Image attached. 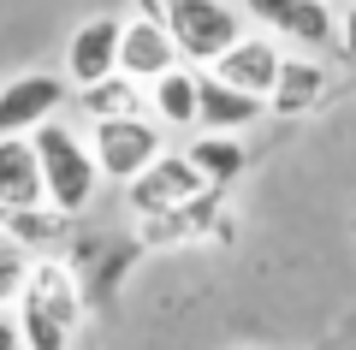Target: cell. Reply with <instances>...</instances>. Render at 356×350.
<instances>
[{
  "label": "cell",
  "instance_id": "cell-21",
  "mask_svg": "<svg viewBox=\"0 0 356 350\" xmlns=\"http://www.w3.org/2000/svg\"><path fill=\"white\" fill-rule=\"evenodd\" d=\"M0 238H6V220H0Z\"/></svg>",
  "mask_w": 356,
  "mask_h": 350
},
{
  "label": "cell",
  "instance_id": "cell-15",
  "mask_svg": "<svg viewBox=\"0 0 356 350\" xmlns=\"http://www.w3.org/2000/svg\"><path fill=\"white\" fill-rule=\"evenodd\" d=\"M184 154L196 161V173H202L214 190H226L232 178H243V173H250V149H243V143L232 137V131H202V137H196Z\"/></svg>",
  "mask_w": 356,
  "mask_h": 350
},
{
  "label": "cell",
  "instance_id": "cell-13",
  "mask_svg": "<svg viewBox=\"0 0 356 350\" xmlns=\"http://www.w3.org/2000/svg\"><path fill=\"white\" fill-rule=\"evenodd\" d=\"M149 107L161 125L184 131V125H202V72L191 65H172L161 83H149Z\"/></svg>",
  "mask_w": 356,
  "mask_h": 350
},
{
  "label": "cell",
  "instance_id": "cell-8",
  "mask_svg": "<svg viewBox=\"0 0 356 350\" xmlns=\"http://www.w3.org/2000/svg\"><path fill=\"white\" fill-rule=\"evenodd\" d=\"M119 42H125V18L119 13H102V18H83L65 42V77L77 89L102 83V77L119 72Z\"/></svg>",
  "mask_w": 356,
  "mask_h": 350
},
{
  "label": "cell",
  "instance_id": "cell-19",
  "mask_svg": "<svg viewBox=\"0 0 356 350\" xmlns=\"http://www.w3.org/2000/svg\"><path fill=\"white\" fill-rule=\"evenodd\" d=\"M339 54L356 65V0H344V6H339Z\"/></svg>",
  "mask_w": 356,
  "mask_h": 350
},
{
  "label": "cell",
  "instance_id": "cell-10",
  "mask_svg": "<svg viewBox=\"0 0 356 350\" xmlns=\"http://www.w3.org/2000/svg\"><path fill=\"white\" fill-rule=\"evenodd\" d=\"M208 72L267 101V95H273V83H280V72H285V54H280V42H273V36H238L214 65H208Z\"/></svg>",
  "mask_w": 356,
  "mask_h": 350
},
{
  "label": "cell",
  "instance_id": "cell-3",
  "mask_svg": "<svg viewBox=\"0 0 356 350\" xmlns=\"http://www.w3.org/2000/svg\"><path fill=\"white\" fill-rule=\"evenodd\" d=\"M243 18H250V13L232 6V0H166V30H172L178 54H184V65H202V72L238 36H250Z\"/></svg>",
  "mask_w": 356,
  "mask_h": 350
},
{
  "label": "cell",
  "instance_id": "cell-5",
  "mask_svg": "<svg viewBox=\"0 0 356 350\" xmlns=\"http://www.w3.org/2000/svg\"><path fill=\"white\" fill-rule=\"evenodd\" d=\"M131 208L143 214V220H154V214H178V208H191L196 196H208V178L196 173V161L191 154H161V161L149 166V173H137L131 178Z\"/></svg>",
  "mask_w": 356,
  "mask_h": 350
},
{
  "label": "cell",
  "instance_id": "cell-7",
  "mask_svg": "<svg viewBox=\"0 0 356 350\" xmlns=\"http://www.w3.org/2000/svg\"><path fill=\"white\" fill-rule=\"evenodd\" d=\"M60 107H65V77H54V72L13 77L0 89V137H36Z\"/></svg>",
  "mask_w": 356,
  "mask_h": 350
},
{
  "label": "cell",
  "instance_id": "cell-9",
  "mask_svg": "<svg viewBox=\"0 0 356 350\" xmlns=\"http://www.w3.org/2000/svg\"><path fill=\"white\" fill-rule=\"evenodd\" d=\"M172 65H184V54H178L172 30H166V18L143 13V18H125V42H119V72L137 77V83H161Z\"/></svg>",
  "mask_w": 356,
  "mask_h": 350
},
{
  "label": "cell",
  "instance_id": "cell-20",
  "mask_svg": "<svg viewBox=\"0 0 356 350\" xmlns=\"http://www.w3.org/2000/svg\"><path fill=\"white\" fill-rule=\"evenodd\" d=\"M0 350H30L24 333H18V315H6V309H0Z\"/></svg>",
  "mask_w": 356,
  "mask_h": 350
},
{
  "label": "cell",
  "instance_id": "cell-1",
  "mask_svg": "<svg viewBox=\"0 0 356 350\" xmlns=\"http://www.w3.org/2000/svg\"><path fill=\"white\" fill-rule=\"evenodd\" d=\"M77 321H83V291H77L72 267L42 255L30 262L24 285H18V333L30 350H72Z\"/></svg>",
  "mask_w": 356,
  "mask_h": 350
},
{
  "label": "cell",
  "instance_id": "cell-14",
  "mask_svg": "<svg viewBox=\"0 0 356 350\" xmlns=\"http://www.w3.org/2000/svg\"><path fill=\"white\" fill-rule=\"evenodd\" d=\"M321 95H327V65L321 60H291V54H285V72H280V83H273V95H267V113L297 119V113H309Z\"/></svg>",
  "mask_w": 356,
  "mask_h": 350
},
{
  "label": "cell",
  "instance_id": "cell-11",
  "mask_svg": "<svg viewBox=\"0 0 356 350\" xmlns=\"http://www.w3.org/2000/svg\"><path fill=\"white\" fill-rule=\"evenodd\" d=\"M36 202H48V178H42L36 137H0V214L36 208Z\"/></svg>",
  "mask_w": 356,
  "mask_h": 350
},
{
  "label": "cell",
  "instance_id": "cell-17",
  "mask_svg": "<svg viewBox=\"0 0 356 350\" xmlns=\"http://www.w3.org/2000/svg\"><path fill=\"white\" fill-rule=\"evenodd\" d=\"M77 107H83L89 119H125V113H143V83L125 77V72H113V77H102V83L77 89Z\"/></svg>",
  "mask_w": 356,
  "mask_h": 350
},
{
  "label": "cell",
  "instance_id": "cell-16",
  "mask_svg": "<svg viewBox=\"0 0 356 350\" xmlns=\"http://www.w3.org/2000/svg\"><path fill=\"white\" fill-rule=\"evenodd\" d=\"M0 220H6V238L18 250H54L65 238V220L72 214L54 208V202H36V208H13V214H0Z\"/></svg>",
  "mask_w": 356,
  "mask_h": 350
},
{
  "label": "cell",
  "instance_id": "cell-6",
  "mask_svg": "<svg viewBox=\"0 0 356 350\" xmlns=\"http://www.w3.org/2000/svg\"><path fill=\"white\" fill-rule=\"evenodd\" d=\"M243 13L280 42H297V48H327L339 42V6L327 0H243Z\"/></svg>",
  "mask_w": 356,
  "mask_h": 350
},
{
  "label": "cell",
  "instance_id": "cell-4",
  "mask_svg": "<svg viewBox=\"0 0 356 350\" xmlns=\"http://www.w3.org/2000/svg\"><path fill=\"white\" fill-rule=\"evenodd\" d=\"M89 149H95V161H102V178L131 184L137 173H149V166L166 154V143H161V125H154L149 113H125V119H95Z\"/></svg>",
  "mask_w": 356,
  "mask_h": 350
},
{
  "label": "cell",
  "instance_id": "cell-18",
  "mask_svg": "<svg viewBox=\"0 0 356 350\" xmlns=\"http://www.w3.org/2000/svg\"><path fill=\"white\" fill-rule=\"evenodd\" d=\"M24 273H30L24 250H18L13 238H0V309H6V297H18V285H24Z\"/></svg>",
  "mask_w": 356,
  "mask_h": 350
},
{
  "label": "cell",
  "instance_id": "cell-12",
  "mask_svg": "<svg viewBox=\"0 0 356 350\" xmlns=\"http://www.w3.org/2000/svg\"><path fill=\"white\" fill-rule=\"evenodd\" d=\"M261 113H267L261 95H250V89L226 83V77L202 72V125L196 131H232V137H238V131H250Z\"/></svg>",
  "mask_w": 356,
  "mask_h": 350
},
{
  "label": "cell",
  "instance_id": "cell-2",
  "mask_svg": "<svg viewBox=\"0 0 356 350\" xmlns=\"http://www.w3.org/2000/svg\"><path fill=\"white\" fill-rule=\"evenodd\" d=\"M36 149H42L48 202L65 208V214H83L89 202H95V184H102V161H95V149H89L72 125H60V119H48V125L36 131Z\"/></svg>",
  "mask_w": 356,
  "mask_h": 350
},
{
  "label": "cell",
  "instance_id": "cell-22",
  "mask_svg": "<svg viewBox=\"0 0 356 350\" xmlns=\"http://www.w3.org/2000/svg\"><path fill=\"white\" fill-rule=\"evenodd\" d=\"M327 6H344V0H327Z\"/></svg>",
  "mask_w": 356,
  "mask_h": 350
}]
</instances>
